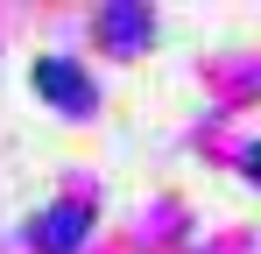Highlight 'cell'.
<instances>
[{
	"label": "cell",
	"mask_w": 261,
	"mask_h": 254,
	"mask_svg": "<svg viewBox=\"0 0 261 254\" xmlns=\"http://www.w3.org/2000/svg\"><path fill=\"white\" fill-rule=\"evenodd\" d=\"M85 226H92V212H85V205H57L49 219H36V247H43V254H78Z\"/></svg>",
	"instance_id": "1"
},
{
	"label": "cell",
	"mask_w": 261,
	"mask_h": 254,
	"mask_svg": "<svg viewBox=\"0 0 261 254\" xmlns=\"http://www.w3.org/2000/svg\"><path fill=\"white\" fill-rule=\"evenodd\" d=\"M148 36V7H106V42H141Z\"/></svg>",
	"instance_id": "3"
},
{
	"label": "cell",
	"mask_w": 261,
	"mask_h": 254,
	"mask_svg": "<svg viewBox=\"0 0 261 254\" xmlns=\"http://www.w3.org/2000/svg\"><path fill=\"white\" fill-rule=\"evenodd\" d=\"M36 85H43L49 99H64V106H78V99H92V92H85V78H78V71H71L64 57H49V64H36Z\"/></svg>",
	"instance_id": "2"
}]
</instances>
